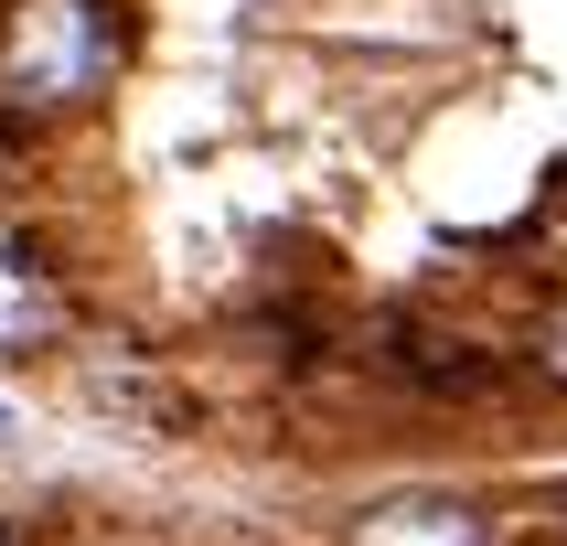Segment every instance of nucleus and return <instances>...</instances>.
Instances as JSON below:
<instances>
[{
	"label": "nucleus",
	"instance_id": "1",
	"mask_svg": "<svg viewBox=\"0 0 567 546\" xmlns=\"http://www.w3.org/2000/svg\"><path fill=\"white\" fill-rule=\"evenodd\" d=\"M107 11L96 0H11L0 22V96L11 107H86L107 86Z\"/></svg>",
	"mask_w": 567,
	"mask_h": 546
},
{
	"label": "nucleus",
	"instance_id": "2",
	"mask_svg": "<svg viewBox=\"0 0 567 546\" xmlns=\"http://www.w3.org/2000/svg\"><path fill=\"white\" fill-rule=\"evenodd\" d=\"M353 546H493V514L450 493H385L353 514Z\"/></svg>",
	"mask_w": 567,
	"mask_h": 546
},
{
	"label": "nucleus",
	"instance_id": "3",
	"mask_svg": "<svg viewBox=\"0 0 567 546\" xmlns=\"http://www.w3.org/2000/svg\"><path fill=\"white\" fill-rule=\"evenodd\" d=\"M64 343V279L32 247H0V353H43Z\"/></svg>",
	"mask_w": 567,
	"mask_h": 546
},
{
	"label": "nucleus",
	"instance_id": "4",
	"mask_svg": "<svg viewBox=\"0 0 567 546\" xmlns=\"http://www.w3.org/2000/svg\"><path fill=\"white\" fill-rule=\"evenodd\" d=\"M536 364H546V375L567 385V311H557V321H546V332H536Z\"/></svg>",
	"mask_w": 567,
	"mask_h": 546
},
{
	"label": "nucleus",
	"instance_id": "5",
	"mask_svg": "<svg viewBox=\"0 0 567 546\" xmlns=\"http://www.w3.org/2000/svg\"><path fill=\"white\" fill-rule=\"evenodd\" d=\"M0 546H32V525H11V514H0Z\"/></svg>",
	"mask_w": 567,
	"mask_h": 546
}]
</instances>
